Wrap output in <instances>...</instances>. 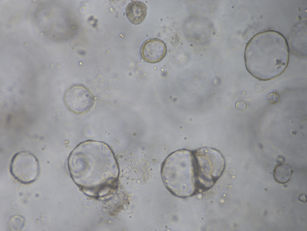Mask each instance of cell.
I'll return each mask as SVG.
<instances>
[{"label":"cell","instance_id":"cell-1","mask_svg":"<svg viewBox=\"0 0 307 231\" xmlns=\"http://www.w3.org/2000/svg\"><path fill=\"white\" fill-rule=\"evenodd\" d=\"M287 41L280 33L272 30L254 35L246 46L244 59L247 70L262 81L274 78L287 68L289 59Z\"/></svg>","mask_w":307,"mask_h":231},{"label":"cell","instance_id":"cell-2","mask_svg":"<svg viewBox=\"0 0 307 231\" xmlns=\"http://www.w3.org/2000/svg\"><path fill=\"white\" fill-rule=\"evenodd\" d=\"M68 166L74 179L116 178L118 174L113 151L100 141L89 140L79 143L70 153Z\"/></svg>","mask_w":307,"mask_h":231},{"label":"cell","instance_id":"cell-3","mask_svg":"<svg viewBox=\"0 0 307 231\" xmlns=\"http://www.w3.org/2000/svg\"><path fill=\"white\" fill-rule=\"evenodd\" d=\"M161 173L166 188L177 196H189L198 188L192 152L189 150H180L170 154L163 163Z\"/></svg>","mask_w":307,"mask_h":231},{"label":"cell","instance_id":"cell-4","mask_svg":"<svg viewBox=\"0 0 307 231\" xmlns=\"http://www.w3.org/2000/svg\"><path fill=\"white\" fill-rule=\"evenodd\" d=\"M192 154L198 186L210 188L222 174L225 167L223 157L217 150L208 147L196 150Z\"/></svg>","mask_w":307,"mask_h":231},{"label":"cell","instance_id":"cell-5","mask_svg":"<svg viewBox=\"0 0 307 231\" xmlns=\"http://www.w3.org/2000/svg\"><path fill=\"white\" fill-rule=\"evenodd\" d=\"M10 171L14 177L24 184L31 183L37 178L39 166L35 156L27 151L18 152L12 158Z\"/></svg>","mask_w":307,"mask_h":231},{"label":"cell","instance_id":"cell-6","mask_svg":"<svg viewBox=\"0 0 307 231\" xmlns=\"http://www.w3.org/2000/svg\"><path fill=\"white\" fill-rule=\"evenodd\" d=\"M64 100L66 106L70 111L77 114H82L91 108L94 98L88 88L78 84L71 86L66 91Z\"/></svg>","mask_w":307,"mask_h":231},{"label":"cell","instance_id":"cell-7","mask_svg":"<svg viewBox=\"0 0 307 231\" xmlns=\"http://www.w3.org/2000/svg\"><path fill=\"white\" fill-rule=\"evenodd\" d=\"M166 45L162 40L153 38L145 41L140 50L142 59L145 62L155 63L159 62L165 56Z\"/></svg>","mask_w":307,"mask_h":231},{"label":"cell","instance_id":"cell-8","mask_svg":"<svg viewBox=\"0 0 307 231\" xmlns=\"http://www.w3.org/2000/svg\"><path fill=\"white\" fill-rule=\"evenodd\" d=\"M147 7L143 2L132 1L126 7V14L130 22L134 25L142 23L145 19L147 13Z\"/></svg>","mask_w":307,"mask_h":231},{"label":"cell","instance_id":"cell-9","mask_svg":"<svg viewBox=\"0 0 307 231\" xmlns=\"http://www.w3.org/2000/svg\"><path fill=\"white\" fill-rule=\"evenodd\" d=\"M293 171L291 166L287 164L280 163L274 168L273 172L274 178L277 182L284 184L288 182L291 176Z\"/></svg>","mask_w":307,"mask_h":231},{"label":"cell","instance_id":"cell-10","mask_svg":"<svg viewBox=\"0 0 307 231\" xmlns=\"http://www.w3.org/2000/svg\"><path fill=\"white\" fill-rule=\"evenodd\" d=\"M25 223L23 217L20 215H15L10 220L9 227L12 230H20L24 227Z\"/></svg>","mask_w":307,"mask_h":231},{"label":"cell","instance_id":"cell-11","mask_svg":"<svg viewBox=\"0 0 307 231\" xmlns=\"http://www.w3.org/2000/svg\"><path fill=\"white\" fill-rule=\"evenodd\" d=\"M267 99L270 103L276 104L279 102L280 97L278 92L275 91L270 93L267 96Z\"/></svg>","mask_w":307,"mask_h":231},{"label":"cell","instance_id":"cell-12","mask_svg":"<svg viewBox=\"0 0 307 231\" xmlns=\"http://www.w3.org/2000/svg\"><path fill=\"white\" fill-rule=\"evenodd\" d=\"M236 107L238 110L243 111L246 109V102L244 101H240L237 102Z\"/></svg>","mask_w":307,"mask_h":231},{"label":"cell","instance_id":"cell-13","mask_svg":"<svg viewBox=\"0 0 307 231\" xmlns=\"http://www.w3.org/2000/svg\"><path fill=\"white\" fill-rule=\"evenodd\" d=\"M298 198L301 202H306V195L304 193L300 194L298 197Z\"/></svg>","mask_w":307,"mask_h":231}]
</instances>
